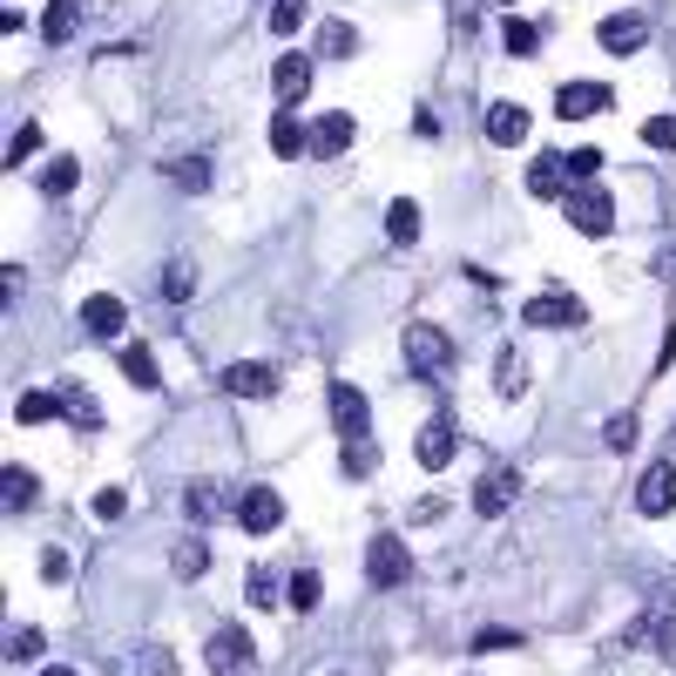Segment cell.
Segmentation results:
<instances>
[{
	"label": "cell",
	"mask_w": 676,
	"mask_h": 676,
	"mask_svg": "<svg viewBox=\"0 0 676 676\" xmlns=\"http://www.w3.org/2000/svg\"><path fill=\"white\" fill-rule=\"evenodd\" d=\"M561 210H568V223H575L581 237H609V230H616V203H609L603 183H568Z\"/></svg>",
	"instance_id": "6da1fadb"
},
{
	"label": "cell",
	"mask_w": 676,
	"mask_h": 676,
	"mask_svg": "<svg viewBox=\"0 0 676 676\" xmlns=\"http://www.w3.org/2000/svg\"><path fill=\"white\" fill-rule=\"evenodd\" d=\"M406 366H412L419 379H447V372H454L447 331H440V325H412V331H406Z\"/></svg>",
	"instance_id": "7a4b0ae2"
},
{
	"label": "cell",
	"mask_w": 676,
	"mask_h": 676,
	"mask_svg": "<svg viewBox=\"0 0 676 676\" xmlns=\"http://www.w3.org/2000/svg\"><path fill=\"white\" fill-rule=\"evenodd\" d=\"M366 581L372 588H406L412 581V555H406L399 535H372L366 541Z\"/></svg>",
	"instance_id": "3957f363"
},
{
	"label": "cell",
	"mask_w": 676,
	"mask_h": 676,
	"mask_svg": "<svg viewBox=\"0 0 676 676\" xmlns=\"http://www.w3.org/2000/svg\"><path fill=\"white\" fill-rule=\"evenodd\" d=\"M203 663H210V676H243V663H258V643H250L237 623H217L210 643H203Z\"/></svg>",
	"instance_id": "277c9868"
},
{
	"label": "cell",
	"mask_w": 676,
	"mask_h": 676,
	"mask_svg": "<svg viewBox=\"0 0 676 676\" xmlns=\"http://www.w3.org/2000/svg\"><path fill=\"white\" fill-rule=\"evenodd\" d=\"M528 331H581L588 325V311H581V298L575 291H541V298H528Z\"/></svg>",
	"instance_id": "5b68a950"
},
{
	"label": "cell",
	"mask_w": 676,
	"mask_h": 676,
	"mask_svg": "<svg viewBox=\"0 0 676 676\" xmlns=\"http://www.w3.org/2000/svg\"><path fill=\"white\" fill-rule=\"evenodd\" d=\"M331 427H338V440H372V406H366V392L346 386V379L331 386Z\"/></svg>",
	"instance_id": "8992f818"
},
{
	"label": "cell",
	"mask_w": 676,
	"mask_h": 676,
	"mask_svg": "<svg viewBox=\"0 0 676 676\" xmlns=\"http://www.w3.org/2000/svg\"><path fill=\"white\" fill-rule=\"evenodd\" d=\"M278 521H285L278 487H243V494H237V528H243V535H271Z\"/></svg>",
	"instance_id": "52a82bcc"
},
{
	"label": "cell",
	"mask_w": 676,
	"mask_h": 676,
	"mask_svg": "<svg viewBox=\"0 0 676 676\" xmlns=\"http://www.w3.org/2000/svg\"><path fill=\"white\" fill-rule=\"evenodd\" d=\"M676 507V460H656L643 480H636V515H649V521H663Z\"/></svg>",
	"instance_id": "ba28073f"
},
{
	"label": "cell",
	"mask_w": 676,
	"mask_h": 676,
	"mask_svg": "<svg viewBox=\"0 0 676 676\" xmlns=\"http://www.w3.org/2000/svg\"><path fill=\"white\" fill-rule=\"evenodd\" d=\"M454 447H460V434H454V419H447V412H434L427 427L412 434V460H419V467H434V474L454 460Z\"/></svg>",
	"instance_id": "9c48e42d"
},
{
	"label": "cell",
	"mask_w": 676,
	"mask_h": 676,
	"mask_svg": "<svg viewBox=\"0 0 676 676\" xmlns=\"http://www.w3.org/2000/svg\"><path fill=\"white\" fill-rule=\"evenodd\" d=\"M603 109H609V89H603V81H561V89H555V116H561V122L603 116Z\"/></svg>",
	"instance_id": "30bf717a"
},
{
	"label": "cell",
	"mask_w": 676,
	"mask_h": 676,
	"mask_svg": "<svg viewBox=\"0 0 676 676\" xmlns=\"http://www.w3.org/2000/svg\"><path fill=\"white\" fill-rule=\"evenodd\" d=\"M515 494H521V474H515V467L480 474V480H474V515H507V507H515Z\"/></svg>",
	"instance_id": "8fae6325"
},
{
	"label": "cell",
	"mask_w": 676,
	"mask_h": 676,
	"mask_svg": "<svg viewBox=\"0 0 676 676\" xmlns=\"http://www.w3.org/2000/svg\"><path fill=\"white\" fill-rule=\"evenodd\" d=\"M223 392L230 399H271L278 392V372L258 366V359H237V366H223Z\"/></svg>",
	"instance_id": "7c38bea8"
},
{
	"label": "cell",
	"mask_w": 676,
	"mask_h": 676,
	"mask_svg": "<svg viewBox=\"0 0 676 676\" xmlns=\"http://www.w3.org/2000/svg\"><path fill=\"white\" fill-rule=\"evenodd\" d=\"M311 74H318V68H311V54H285V61L271 68V96H278L285 109H291V102H305V96H311Z\"/></svg>",
	"instance_id": "4fadbf2b"
},
{
	"label": "cell",
	"mask_w": 676,
	"mask_h": 676,
	"mask_svg": "<svg viewBox=\"0 0 676 676\" xmlns=\"http://www.w3.org/2000/svg\"><path fill=\"white\" fill-rule=\"evenodd\" d=\"M346 149H352V116H346V109H331V116L311 122V156H318V162L346 156Z\"/></svg>",
	"instance_id": "5bb4252c"
},
{
	"label": "cell",
	"mask_w": 676,
	"mask_h": 676,
	"mask_svg": "<svg viewBox=\"0 0 676 676\" xmlns=\"http://www.w3.org/2000/svg\"><path fill=\"white\" fill-rule=\"evenodd\" d=\"M528 197H568V156L541 149V156L528 162Z\"/></svg>",
	"instance_id": "9a60e30c"
},
{
	"label": "cell",
	"mask_w": 676,
	"mask_h": 676,
	"mask_svg": "<svg viewBox=\"0 0 676 676\" xmlns=\"http://www.w3.org/2000/svg\"><path fill=\"white\" fill-rule=\"evenodd\" d=\"M596 34H603L609 54H636V48H649V21H643V14H609Z\"/></svg>",
	"instance_id": "2e32d148"
},
{
	"label": "cell",
	"mask_w": 676,
	"mask_h": 676,
	"mask_svg": "<svg viewBox=\"0 0 676 676\" xmlns=\"http://www.w3.org/2000/svg\"><path fill=\"white\" fill-rule=\"evenodd\" d=\"M81 325H89L96 338H122V325H129V311H122V298H109V291H96V298H81Z\"/></svg>",
	"instance_id": "e0dca14e"
},
{
	"label": "cell",
	"mask_w": 676,
	"mask_h": 676,
	"mask_svg": "<svg viewBox=\"0 0 676 676\" xmlns=\"http://www.w3.org/2000/svg\"><path fill=\"white\" fill-rule=\"evenodd\" d=\"M487 142H500V149L528 142V109H521V102H494V109H487Z\"/></svg>",
	"instance_id": "ac0fdd59"
},
{
	"label": "cell",
	"mask_w": 676,
	"mask_h": 676,
	"mask_svg": "<svg viewBox=\"0 0 676 676\" xmlns=\"http://www.w3.org/2000/svg\"><path fill=\"white\" fill-rule=\"evenodd\" d=\"M494 392H500V399H521V392H528V359H521V346H507V352L494 359Z\"/></svg>",
	"instance_id": "d6986e66"
},
{
	"label": "cell",
	"mask_w": 676,
	"mask_h": 676,
	"mask_svg": "<svg viewBox=\"0 0 676 676\" xmlns=\"http://www.w3.org/2000/svg\"><path fill=\"white\" fill-rule=\"evenodd\" d=\"M419 230H427L419 203H412V197H392V210H386V237H392V243H419Z\"/></svg>",
	"instance_id": "ffe728a7"
},
{
	"label": "cell",
	"mask_w": 676,
	"mask_h": 676,
	"mask_svg": "<svg viewBox=\"0 0 676 676\" xmlns=\"http://www.w3.org/2000/svg\"><path fill=\"white\" fill-rule=\"evenodd\" d=\"M183 515H190V521H217V515H223V487H217V480H190V487H183Z\"/></svg>",
	"instance_id": "44dd1931"
},
{
	"label": "cell",
	"mask_w": 676,
	"mask_h": 676,
	"mask_svg": "<svg viewBox=\"0 0 676 676\" xmlns=\"http://www.w3.org/2000/svg\"><path fill=\"white\" fill-rule=\"evenodd\" d=\"M122 379H129V386H142V392H156V386H162L156 352H149V346H122Z\"/></svg>",
	"instance_id": "7402d4cb"
},
{
	"label": "cell",
	"mask_w": 676,
	"mask_h": 676,
	"mask_svg": "<svg viewBox=\"0 0 676 676\" xmlns=\"http://www.w3.org/2000/svg\"><path fill=\"white\" fill-rule=\"evenodd\" d=\"M629 643H636V649H663V656H669V649H676V629H669V616H663V609H649L643 623H629Z\"/></svg>",
	"instance_id": "603a6c76"
},
{
	"label": "cell",
	"mask_w": 676,
	"mask_h": 676,
	"mask_svg": "<svg viewBox=\"0 0 676 676\" xmlns=\"http://www.w3.org/2000/svg\"><path fill=\"white\" fill-rule=\"evenodd\" d=\"M54 412H68V406H61V392H41V386H34V392H21V399H14V419H21V427H48Z\"/></svg>",
	"instance_id": "cb8c5ba5"
},
{
	"label": "cell",
	"mask_w": 676,
	"mask_h": 676,
	"mask_svg": "<svg viewBox=\"0 0 676 676\" xmlns=\"http://www.w3.org/2000/svg\"><path fill=\"white\" fill-rule=\"evenodd\" d=\"M271 149L291 162V156H305V149H311V129H305L298 116H278V122H271Z\"/></svg>",
	"instance_id": "d4e9b609"
},
{
	"label": "cell",
	"mask_w": 676,
	"mask_h": 676,
	"mask_svg": "<svg viewBox=\"0 0 676 676\" xmlns=\"http://www.w3.org/2000/svg\"><path fill=\"white\" fill-rule=\"evenodd\" d=\"M0 494H8V507L21 515V507H34V500H41V480H34L28 467H8V474H0Z\"/></svg>",
	"instance_id": "484cf974"
},
{
	"label": "cell",
	"mask_w": 676,
	"mask_h": 676,
	"mask_svg": "<svg viewBox=\"0 0 676 676\" xmlns=\"http://www.w3.org/2000/svg\"><path fill=\"white\" fill-rule=\"evenodd\" d=\"M74 21H81L74 0H48V8H41V34L48 41H74Z\"/></svg>",
	"instance_id": "4316f807"
},
{
	"label": "cell",
	"mask_w": 676,
	"mask_h": 676,
	"mask_svg": "<svg viewBox=\"0 0 676 676\" xmlns=\"http://www.w3.org/2000/svg\"><path fill=\"white\" fill-rule=\"evenodd\" d=\"M169 568H177V581H197V575H210V548L203 541H177L169 548Z\"/></svg>",
	"instance_id": "83f0119b"
},
{
	"label": "cell",
	"mask_w": 676,
	"mask_h": 676,
	"mask_svg": "<svg viewBox=\"0 0 676 676\" xmlns=\"http://www.w3.org/2000/svg\"><path fill=\"white\" fill-rule=\"evenodd\" d=\"M169 177H177L183 197H203V190H210V162H203V156H177V162H169Z\"/></svg>",
	"instance_id": "f1b7e54d"
},
{
	"label": "cell",
	"mask_w": 676,
	"mask_h": 676,
	"mask_svg": "<svg viewBox=\"0 0 676 676\" xmlns=\"http://www.w3.org/2000/svg\"><path fill=\"white\" fill-rule=\"evenodd\" d=\"M190 291H197L190 258H169V265H162V298H169V305H190Z\"/></svg>",
	"instance_id": "f546056e"
},
{
	"label": "cell",
	"mask_w": 676,
	"mask_h": 676,
	"mask_svg": "<svg viewBox=\"0 0 676 676\" xmlns=\"http://www.w3.org/2000/svg\"><path fill=\"white\" fill-rule=\"evenodd\" d=\"M243 596H250V603H258V609H271L278 596H291V581H278L271 568H250V575H243Z\"/></svg>",
	"instance_id": "4dcf8cb0"
},
{
	"label": "cell",
	"mask_w": 676,
	"mask_h": 676,
	"mask_svg": "<svg viewBox=\"0 0 676 676\" xmlns=\"http://www.w3.org/2000/svg\"><path fill=\"white\" fill-rule=\"evenodd\" d=\"M61 406H68V419H74L81 434H96V427H102V406L81 392V386H61Z\"/></svg>",
	"instance_id": "1f68e13d"
},
{
	"label": "cell",
	"mask_w": 676,
	"mask_h": 676,
	"mask_svg": "<svg viewBox=\"0 0 676 676\" xmlns=\"http://www.w3.org/2000/svg\"><path fill=\"white\" fill-rule=\"evenodd\" d=\"M318 603H325V581H318V568H298V575H291V609H298V616H311Z\"/></svg>",
	"instance_id": "d6a6232c"
},
{
	"label": "cell",
	"mask_w": 676,
	"mask_h": 676,
	"mask_svg": "<svg viewBox=\"0 0 676 676\" xmlns=\"http://www.w3.org/2000/svg\"><path fill=\"white\" fill-rule=\"evenodd\" d=\"M74 177H81V162H74V156H54V162L41 169V190H48V197H68Z\"/></svg>",
	"instance_id": "836d02e7"
},
{
	"label": "cell",
	"mask_w": 676,
	"mask_h": 676,
	"mask_svg": "<svg viewBox=\"0 0 676 676\" xmlns=\"http://www.w3.org/2000/svg\"><path fill=\"white\" fill-rule=\"evenodd\" d=\"M352 48H359V34H352L346 21H325V28H318V54H325V61H338V54H352Z\"/></svg>",
	"instance_id": "e575fe53"
},
{
	"label": "cell",
	"mask_w": 676,
	"mask_h": 676,
	"mask_svg": "<svg viewBox=\"0 0 676 676\" xmlns=\"http://www.w3.org/2000/svg\"><path fill=\"white\" fill-rule=\"evenodd\" d=\"M338 467H346L352 480H359V474H372V467H379V454H372V440H346V454H338Z\"/></svg>",
	"instance_id": "d590c367"
},
{
	"label": "cell",
	"mask_w": 676,
	"mask_h": 676,
	"mask_svg": "<svg viewBox=\"0 0 676 676\" xmlns=\"http://www.w3.org/2000/svg\"><path fill=\"white\" fill-rule=\"evenodd\" d=\"M305 8H311V0H271V28L278 34H298L305 28Z\"/></svg>",
	"instance_id": "8d00e7d4"
},
{
	"label": "cell",
	"mask_w": 676,
	"mask_h": 676,
	"mask_svg": "<svg viewBox=\"0 0 676 676\" xmlns=\"http://www.w3.org/2000/svg\"><path fill=\"white\" fill-rule=\"evenodd\" d=\"M34 149H41V122H21V129L8 136V162H28Z\"/></svg>",
	"instance_id": "74e56055"
},
{
	"label": "cell",
	"mask_w": 676,
	"mask_h": 676,
	"mask_svg": "<svg viewBox=\"0 0 676 676\" xmlns=\"http://www.w3.org/2000/svg\"><path fill=\"white\" fill-rule=\"evenodd\" d=\"M596 169H603V149H588V142H581V149H568V177H575V183H588Z\"/></svg>",
	"instance_id": "f35d334b"
},
{
	"label": "cell",
	"mask_w": 676,
	"mask_h": 676,
	"mask_svg": "<svg viewBox=\"0 0 676 676\" xmlns=\"http://www.w3.org/2000/svg\"><path fill=\"white\" fill-rule=\"evenodd\" d=\"M643 142L649 149H676V116H649L643 122Z\"/></svg>",
	"instance_id": "ab89813d"
},
{
	"label": "cell",
	"mask_w": 676,
	"mask_h": 676,
	"mask_svg": "<svg viewBox=\"0 0 676 676\" xmlns=\"http://www.w3.org/2000/svg\"><path fill=\"white\" fill-rule=\"evenodd\" d=\"M541 48V28H528V21H507V54H535Z\"/></svg>",
	"instance_id": "60d3db41"
},
{
	"label": "cell",
	"mask_w": 676,
	"mask_h": 676,
	"mask_svg": "<svg viewBox=\"0 0 676 676\" xmlns=\"http://www.w3.org/2000/svg\"><path fill=\"white\" fill-rule=\"evenodd\" d=\"M603 440H609L616 454H629V440H636V412H616L609 427H603Z\"/></svg>",
	"instance_id": "b9f144b4"
},
{
	"label": "cell",
	"mask_w": 676,
	"mask_h": 676,
	"mask_svg": "<svg viewBox=\"0 0 676 676\" xmlns=\"http://www.w3.org/2000/svg\"><path fill=\"white\" fill-rule=\"evenodd\" d=\"M89 507H96V521H122V507H129V494H122V487H102V494H96Z\"/></svg>",
	"instance_id": "7bdbcfd3"
},
{
	"label": "cell",
	"mask_w": 676,
	"mask_h": 676,
	"mask_svg": "<svg viewBox=\"0 0 676 676\" xmlns=\"http://www.w3.org/2000/svg\"><path fill=\"white\" fill-rule=\"evenodd\" d=\"M515 643H521L515 629H480V636H474V656H487V649H515Z\"/></svg>",
	"instance_id": "ee69618b"
},
{
	"label": "cell",
	"mask_w": 676,
	"mask_h": 676,
	"mask_svg": "<svg viewBox=\"0 0 676 676\" xmlns=\"http://www.w3.org/2000/svg\"><path fill=\"white\" fill-rule=\"evenodd\" d=\"M41 649H48V636H41V629H21V636H14V663H34Z\"/></svg>",
	"instance_id": "f6af8a7d"
},
{
	"label": "cell",
	"mask_w": 676,
	"mask_h": 676,
	"mask_svg": "<svg viewBox=\"0 0 676 676\" xmlns=\"http://www.w3.org/2000/svg\"><path fill=\"white\" fill-rule=\"evenodd\" d=\"M406 515H412V521H440V515H447V500H440V494H419Z\"/></svg>",
	"instance_id": "bcb514c9"
},
{
	"label": "cell",
	"mask_w": 676,
	"mask_h": 676,
	"mask_svg": "<svg viewBox=\"0 0 676 676\" xmlns=\"http://www.w3.org/2000/svg\"><path fill=\"white\" fill-rule=\"evenodd\" d=\"M41 581H68V555L61 548H41Z\"/></svg>",
	"instance_id": "7dc6e473"
},
{
	"label": "cell",
	"mask_w": 676,
	"mask_h": 676,
	"mask_svg": "<svg viewBox=\"0 0 676 676\" xmlns=\"http://www.w3.org/2000/svg\"><path fill=\"white\" fill-rule=\"evenodd\" d=\"M142 663H149V676H183V669H177V656H169V649H149Z\"/></svg>",
	"instance_id": "c3c4849f"
},
{
	"label": "cell",
	"mask_w": 676,
	"mask_h": 676,
	"mask_svg": "<svg viewBox=\"0 0 676 676\" xmlns=\"http://www.w3.org/2000/svg\"><path fill=\"white\" fill-rule=\"evenodd\" d=\"M676 359V325H669V338H663V352H656V366H669Z\"/></svg>",
	"instance_id": "681fc988"
},
{
	"label": "cell",
	"mask_w": 676,
	"mask_h": 676,
	"mask_svg": "<svg viewBox=\"0 0 676 676\" xmlns=\"http://www.w3.org/2000/svg\"><path fill=\"white\" fill-rule=\"evenodd\" d=\"M41 676H74V669H61V663H48V669H41Z\"/></svg>",
	"instance_id": "f907efd6"
},
{
	"label": "cell",
	"mask_w": 676,
	"mask_h": 676,
	"mask_svg": "<svg viewBox=\"0 0 676 676\" xmlns=\"http://www.w3.org/2000/svg\"><path fill=\"white\" fill-rule=\"evenodd\" d=\"M494 8H515V0H494Z\"/></svg>",
	"instance_id": "816d5d0a"
},
{
	"label": "cell",
	"mask_w": 676,
	"mask_h": 676,
	"mask_svg": "<svg viewBox=\"0 0 676 676\" xmlns=\"http://www.w3.org/2000/svg\"><path fill=\"white\" fill-rule=\"evenodd\" d=\"M669 265H676V258H669Z\"/></svg>",
	"instance_id": "f5cc1de1"
}]
</instances>
